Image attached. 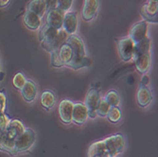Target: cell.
Segmentation results:
<instances>
[{
  "label": "cell",
  "mask_w": 158,
  "mask_h": 157,
  "mask_svg": "<svg viewBox=\"0 0 158 157\" xmlns=\"http://www.w3.org/2000/svg\"><path fill=\"white\" fill-rule=\"evenodd\" d=\"M68 36L69 34L64 30L58 31L48 25L43 26L39 31V39L42 48L50 53L66 43Z\"/></svg>",
  "instance_id": "1"
},
{
  "label": "cell",
  "mask_w": 158,
  "mask_h": 157,
  "mask_svg": "<svg viewBox=\"0 0 158 157\" xmlns=\"http://www.w3.org/2000/svg\"><path fill=\"white\" fill-rule=\"evenodd\" d=\"M66 43L69 44L71 48H72V59L65 64L66 66L78 70L82 67H87L91 65V60L85 55L84 44L81 38L74 34L69 35Z\"/></svg>",
  "instance_id": "2"
},
{
  "label": "cell",
  "mask_w": 158,
  "mask_h": 157,
  "mask_svg": "<svg viewBox=\"0 0 158 157\" xmlns=\"http://www.w3.org/2000/svg\"><path fill=\"white\" fill-rule=\"evenodd\" d=\"M25 129L26 128L21 121L17 119L10 120L6 132L1 134L0 136V150L13 155L15 139L25 131Z\"/></svg>",
  "instance_id": "3"
},
{
  "label": "cell",
  "mask_w": 158,
  "mask_h": 157,
  "mask_svg": "<svg viewBox=\"0 0 158 157\" xmlns=\"http://www.w3.org/2000/svg\"><path fill=\"white\" fill-rule=\"evenodd\" d=\"M72 59V48L67 43H64L58 49L51 52V65L54 67H62Z\"/></svg>",
  "instance_id": "4"
},
{
  "label": "cell",
  "mask_w": 158,
  "mask_h": 157,
  "mask_svg": "<svg viewBox=\"0 0 158 157\" xmlns=\"http://www.w3.org/2000/svg\"><path fill=\"white\" fill-rule=\"evenodd\" d=\"M34 142H35V133L31 129H30V128H27L15 139L13 155L30 150L34 144Z\"/></svg>",
  "instance_id": "5"
},
{
  "label": "cell",
  "mask_w": 158,
  "mask_h": 157,
  "mask_svg": "<svg viewBox=\"0 0 158 157\" xmlns=\"http://www.w3.org/2000/svg\"><path fill=\"white\" fill-rule=\"evenodd\" d=\"M100 101V97L95 88H91L87 95L85 97V101H84V105L88 111V118H95L97 117V108L98 105V102Z\"/></svg>",
  "instance_id": "6"
},
{
  "label": "cell",
  "mask_w": 158,
  "mask_h": 157,
  "mask_svg": "<svg viewBox=\"0 0 158 157\" xmlns=\"http://www.w3.org/2000/svg\"><path fill=\"white\" fill-rule=\"evenodd\" d=\"M64 13H65L64 11L61 10L58 8H54V9L48 10L47 17H46L47 25L51 27L56 28V30H58V31L62 30Z\"/></svg>",
  "instance_id": "7"
},
{
  "label": "cell",
  "mask_w": 158,
  "mask_h": 157,
  "mask_svg": "<svg viewBox=\"0 0 158 157\" xmlns=\"http://www.w3.org/2000/svg\"><path fill=\"white\" fill-rule=\"evenodd\" d=\"M134 45H135V43L129 37H124L118 40V52H119L120 58L123 62H129L130 60H132Z\"/></svg>",
  "instance_id": "8"
},
{
  "label": "cell",
  "mask_w": 158,
  "mask_h": 157,
  "mask_svg": "<svg viewBox=\"0 0 158 157\" xmlns=\"http://www.w3.org/2000/svg\"><path fill=\"white\" fill-rule=\"evenodd\" d=\"M147 31H148V23L146 21L137 22L132 27L130 33H129V38L135 44V43L141 41L142 39H144L146 37Z\"/></svg>",
  "instance_id": "9"
},
{
  "label": "cell",
  "mask_w": 158,
  "mask_h": 157,
  "mask_svg": "<svg viewBox=\"0 0 158 157\" xmlns=\"http://www.w3.org/2000/svg\"><path fill=\"white\" fill-rule=\"evenodd\" d=\"M74 103L69 101V99H64L60 102L59 105V116L61 120L65 123L69 124L72 122V113H73Z\"/></svg>",
  "instance_id": "10"
},
{
  "label": "cell",
  "mask_w": 158,
  "mask_h": 157,
  "mask_svg": "<svg viewBox=\"0 0 158 157\" xmlns=\"http://www.w3.org/2000/svg\"><path fill=\"white\" fill-rule=\"evenodd\" d=\"M98 0H84L83 7H82V18L85 21L93 20L98 13Z\"/></svg>",
  "instance_id": "11"
},
{
  "label": "cell",
  "mask_w": 158,
  "mask_h": 157,
  "mask_svg": "<svg viewBox=\"0 0 158 157\" xmlns=\"http://www.w3.org/2000/svg\"><path fill=\"white\" fill-rule=\"evenodd\" d=\"M157 1H149L146 5L142 7L140 13L145 21L157 23Z\"/></svg>",
  "instance_id": "12"
},
{
  "label": "cell",
  "mask_w": 158,
  "mask_h": 157,
  "mask_svg": "<svg viewBox=\"0 0 158 157\" xmlns=\"http://www.w3.org/2000/svg\"><path fill=\"white\" fill-rule=\"evenodd\" d=\"M78 27V18L77 13L75 11H69L65 12L63 21V27L64 30L69 34L72 35L76 32Z\"/></svg>",
  "instance_id": "13"
},
{
  "label": "cell",
  "mask_w": 158,
  "mask_h": 157,
  "mask_svg": "<svg viewBox=\"0 0 158 157\" xmlns=\"http://www.w3.org/2000/svg\"><path fill=\"white\" fill-rule=\"evenodd\" d=\"M88 118V111L83 103H75L72 113V122L81 125Z\"/></svg>",
  "instance_id": "14"
},
{
  "label": "cell",
  "mask_w": 158,
  "mask_h": 157,
  "mask_svg": "<svg viewBox=\"0 0 158 157\" xmlns=\"http://www.w3.org/2000/svg\"><path fill=\"white\" fill-rule=\"evenodd\" d=\"M152 95L151 90L146 85L140 84L136 93V101L138 105L141 107H146L152 102Z\"/></svg>",
  "instance_id": "15"
},
{
  "label": "cell",
  "mask_w": 158,
  "mask_h": 157,
  "mask_svg": "<svg viewBox=\"0 0 158 157\" xmlns=\"http://www.w3.org/2000/svg\"><path fill=\"white\" fill-rule=\"evenodd\" d=\"M134 60V64L136 67V69L139 71L140 73L144 74L149 70L150 67V64H151V56H150V52L141 54L139 56L134 57L132 58Z\"/></svg>",
  "instance_id": "16"
},
{
  "label": "cell",
  "mask_w": 158,
  "mask_h": 157,
  "mask_svg": "<svg viewBox=\"0 0 158 157\" xmlns=\"http://www.w3.org/2000/svg\"><path fill=\"white\" fill-rule=\"evenodd\" d=\"M23 21L26 27L31 31H36L41 27V18L37 14H35L34 12L28 10H27L24 14Z\"/></svg>",
  "instance_id": "17"
},
{
  "label": "cell",
  "mask_w": 158,
  "mask_h": 157,
  "mask_svg": "<svg viewBox=\"0 0 158 157\" xmlns=\"http://www.w3.org/2000/svg\"><path fill=\"white\" fill-rule=\"evenodd\" d=\"M20 90L23 98L27 102L33 101L37 96V88L35 86V84L31 81H27L26 83L24 84V86Z\"/></svg>",
  "instance_id": "18"
},
{
  "label": "cell",
  "mask_w": 158,
  "mask_h": 157,
  "mask_svg": "<svg viewBox=\"0 0 158 157\" xmlns=\"http://www.w3.org/2000/svg\"><path fill=\"white\" fill-rule=\"evenodd\" d=\"M94 156H98V157H110L107 150L105 148L104 142L102 141H98L93 143L89 150H88V157H94Z\"/></svg>",
  "instance_id": "19"
},
{
  "label": "cell",
  "mask_w": 158,
  "mask_h": 157,
  "mask_svg": "<svg viewBox=\"0 0 158 157\" xmlns=\"http://www.w3.org/2000/svg\"><path fill=\"white\" fill-rule=\"evenodd\" d=\"M27 10L37 14L40 18L44 16L46 11L48 10L45 0H31L27 5Z\"/></svg>",
  "instance_id": "20"
},
{
  "label": "cell",
  "mask_w": 158,
  "mask_h": 157,
  "mask_svg": "<svg viewBox=\"0 0 158 157\" xmlns=\"http://www.w3.org/2000/svg\"><path fill=\"white\" fill-rule=\"evenodd\" d=\"M150 48H151V39L146 36L144 39H142L141 41L135 43V44L134 45L132 58L136 57V56H139L141 54L150 52Z\"/></svg>",
  "instance_id": "21"
},
{
  "label": "cell",
  "mask_w": 158,
  "mask_h": 157,
  "mask_svg": "<svg viewBox=\"0 0 158 157\" xmlns=\"http://www.w3.org/2000/svg\"><path fill=\"white\" fill-rule=\"evenodd\" d=\"M41 103L43 107L49 110L55 104V97L51 91H45L41 96Z\"/></svg>",
  "instance_id": "22"
},
{
  "label": "cell",
  "mask_w": 158,
  "mask_h": 157,
  "mask_svg": "<svg viewBox=\"0 0 158 157\" xmlns=\"http://www.w3.org/2000/svg\"><path fill=\"white\" fill-rule=\"evenodd\" d=\"M106 118H108L109 121H111L113 123L118 122L121 118V112H120L118 106H111L107 113V115H106Z\"/></svg>",
  "instance_id": "23"
},
{
  "label": "cell",
  "mask_w": 158,
  "mask_h": 157,
  "mask_svg": "<svg viewBox=\"0 0 158 157\" xmlns=\"http://www.w3.org/2000/svg\"><path fill=\"white\" fill-rule=\"evenodd\" d=\"M111 137H112V140H113L114 149H116L117 154L121 153L124 151V148H125L123 136L121 134H114V135H112Z\"/></svg>",
  "instance_id": "24"
},
{
  "label": "cell",
  "mask_w": 158,
  "mask_h": 157,
  "mask_svg": "<svg viewBox=\"0 0 158 157\" xmlns=\"http://www.w3.org/2000/svg\"><path fill=\"white\" fill-rule=\"evenodd\" d=\"M106 102L111 106H118L119 104V96L117 91L111 90L106 94V97H104Z\"/></svg>",
  "instance_id": "25"
},
{
  "label": "cell",
  "mask_w": 158,
  "mask_h": 157,
  "mask_svg": "<svg viewBox=\"0 0 158 157\" xmlns=\"http://www.w3.org/2000/svg\"><path fill=\"white\" fill-rule=\"evenodd\" d=\"M109 109H110V105L106 102L105 99L104 98H102V99L100 98L98 105V108H97V116L105 118Z\"/></svg>",
  "instance_id": "26"
},
{
  "label": "cell",
  "mask_w": 158,
  "mask_h": 157,
  "mask_svg": "<svg viewBox=\"0 0 158 157\" xmlns=\"http://www.w3.org/2000/svg\"><path fill=\"white\" fill-rule=\"evenodd\" d=\"M10 122V119L5 113L0 115V133L3 134L6 132Z\"/></svg>",
  "instance_id": "27"
},
{
  "label": "cell",
  "mask_w": 158,
  "mask_h": 157,
  "mask_svg": "<svg viewBox=\"0 0 158 157\" xmlns=\"http://www.w3.org/2000/svg\"><path fill=\"white\" fill-rule=\"evenodd\" d=\"M26 81H27L22 73H17L13 78V85L17 89H21L24 86V84L26 83Z\"/></svg>",
  "instance_id": "28"
},
{
  "label": "cell",
  "mask_w": 158,
  "mask_h": 157,
  "mask_svg": "<svg viewBox=\"0 0 158 157\" xmlns=\"http://www.w3.org/2000/svg\"><path fill=\"white\" fill-rule=\"evenodd\" d=\"M72 2H73V0H57L56 8H58L61 10L65 12L66 10H68L71 8Z\"/></svg>",
  "instance_id": "29"
},
{
  "label": "cell",
  "mask_w": 158,
  "mask_h": 157,
  "mask_svg": "<svg viewBox=\"0 0 158 157\" xmlns=\"http://www.w3.org/2000/svg\"><path fill=\"white\" fill-rule=\"evenodd\" d=\"M6 104H7V98L6 96L0 92V114L5 113L6 109Z\"/></svg>",
  "instance_id": "30"
},
{
  "label": "cell",
  "mask_w": 158,
  "mask_h": 157,
  "mask_svg": "<svg viewBox=\"0 0 158 157\" xmlns=\"http://www.w3.org/2000/svg\"><path fill=\"white\" fill-rule=\"evenodd\" d=\"M45 2H46V4H47V10H48L56 8L57 0H45Z\"/></svg>",
  "instance_id": "31"
},
{
  "label": "cell",
  "mask_w": 158,
  "mask_h": 157,
  "mask_svg": "<svg viewBox=\"0 0 158 157\" xmlns=\"http://www.w3.org/2000/svg\"><path fill=\"white\" fill-rule=\"evenodd\" d=\"M149 82H150V78H149V76H147V75H144V76H143V78L141 79V84H143V85H147V84H149Z\"/></svg>",
  "instance_id": "32"
},
{
  "label": "cell",
  "mask_w": 158,
  "mask_h": 157,
  "mask_svg": "<svg viewBox=\"0 0 158 157\" xmlns=\"http://www.w3.org/2000/svg\"><path fill=\"white\" fill-rule=\"evenodd\" d=\"M10 2V0H0V7L3 8V7H6Z\"/></svg>",
  "instance_id": "33"
},
{
  "label": "cell",
  "mask_w": 158,
  "mask_h": 157,
  "mask_svg": "<svg viewBox=\"0 0 158 157\" xmlns=\"http://www.w3.org/2000/svg\"><path fill=\"white\" fill-rule=\"evenodd\" d=\"M5 74L3 73V72H1V71H0V81H2L3 80V76H4Z\"/></svg>",
  "instance_id": "34"
},
{
  "label": "cell",
  "mask_w": 158,
  "mask_h": 157,
  "mask_svg": "<svg viewBox=\"0 0 158 157\" xmlns=\"http://www.w3.org/2000/svg\"><path fill=\"white\" fill-rule=\"evenodd\" d=\"M149 1H157V0H149Z\"/></svg>",
  "instance_id": "35"
},
{
  "label": "cell",
  "mask_w": 158,
  "mask_h": 157,
  "mask_svg": "<svg viewBox=\"0 0 158 157\" xmlns=\"http://www.w3.org/2000/svg\"><path fill=\"white\" fill-rule=\"evenodd\" d=\"M0 69H1V64H0Z\"/></svg>",
  "instance_id": "36"
},
{
  "label": "cell",
  "mask_w": 158,
  "mask_h": 157,
  "mask_svg": "<svg viewBox=\"0 0 158 157\" xmlns=\"http://www.w3.org/2000/svg\"><path fill=\"white\" fill-rule=\"evenodd\" d=\"M94 157H98V156H94Z\"/></svg>",
  "instance_id": "37"
}]
</instances>
